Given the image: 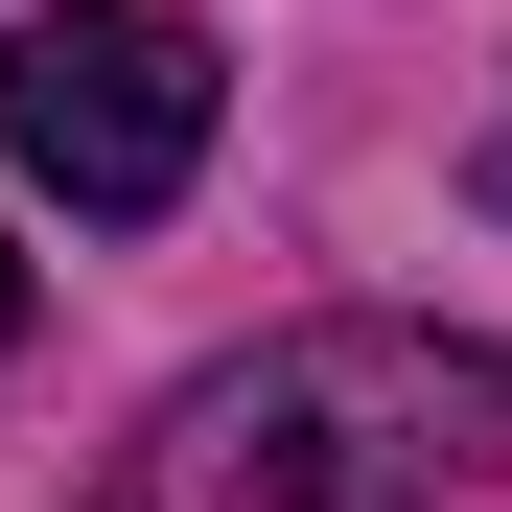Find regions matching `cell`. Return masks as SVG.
<instances>
[{
	"instance_id": "3",
	"label": "cell",
	"mask_w": 512,
	"mask_h": 512,
	"mask_svg": "<svg viewBox=\"0 0 512 512\" xmlns=\"http://www.w3.org/2000/svg\"><path fill=\"white\" fill-rule=\"evenodd\" d=\"M24 326H47V280H24V256H0V373H24Z\"/></svg>"
},
{
	"instance_id": "4",
	"label": "cell",
	"mask_w": 512,
	"mask_h": 512,
	"mask_svg": "<svg viewBox=\"0 0 512 512\" xmlns=\"http://www.w3.org/2000/svg\"><path fill=\"white\" fill-rule=\"evenodd\" d=\"M489 187H512V117H489Z\"/></svg>"
},
{
	"instance_id": "1",
	"label": "cell",
	"mask_w": 512,
	"mask_h": 512,
	"mask_svg": "<svg viewBox=\"0 0 512 512\" xmlns=\"http://www.w3.org/2000/svg\"><path fill=\"white\" fill-rule=\"evenodd\" d=\"M512 489V350L443 303H303L256 350L163 373L94 512H466Z\"/></svg>"
},
{
	"instance_id": "2",
	"label": "cell",
	"mask_w": 512,
	"mask_h": 512,
	"mask_svg": "<svg viewBox=\"0 0 512 512\" xmlns=\"http://www.w3.org/2000/svg\"><path fill=\"white\" fill-rule=\"evenodd\" d=\"M233 140V70L187 0H24L0 24V187L70 233H163Z\"/></svg>"
}]
</instances>
